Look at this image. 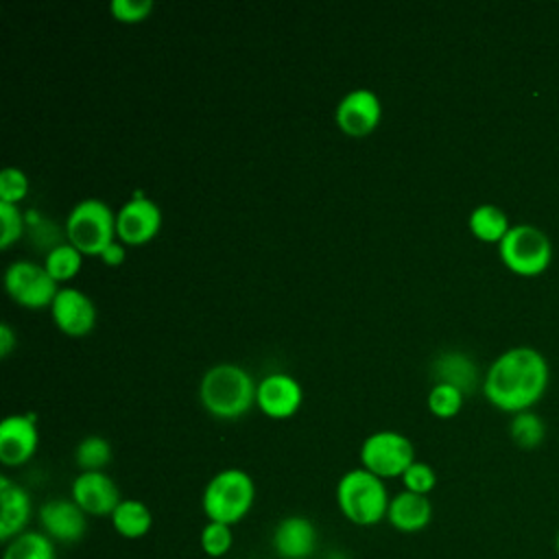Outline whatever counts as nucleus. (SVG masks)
I'll return each instance as SVG.
<instances>
[{"mask_svg":"<svg viewBox=\"0 0 559 559\" xmlns=\"http://www.w3.org/2000/svg\"><path fill=\"white\" fill-rule=\"evenodd\" d=\"M548 362L544 354L528 345L504 349L487 369L483 393L500 411L522 413L531 411L542 400L548 386Z\"/></svg>","mask_w":559,"mask_h":559,"instance_id":"nucleus-1","label":"nucleus"},{"mask_svg":"<svg viewBox=\"0 0 559 559\" xmlns=\"http://www.w3.org/2000/svg\"><path fill=\"white\" fill-rule=\"evenodd\" d=\"M258 382L236 362L212 365L199 382L203 408L218 419H238L255 404Z\"/></svg>","mask_w":559,"mask_h":559,"instance_id":"nucleus-2","label":"nucleus"},{"mask_svg":"<svg viewBox=\"0 0 559 559\" xmlns=\"http://www.w3.org/2000/svg\"><path fill=\"white\" fill-rule=\"evenodd\" d=\"M389 491L382 478L367 472L365 467H354L338 478L336 504L345 520L356 526H373L386 518Z\"/></svg>","mask_w":559,"mask_h":559,"instance_id":"nucleus-3","label":"nucleus"},{"mask_svg":"<svg viewBox=\"0 0 559 559\" xmlns=\"http://www.w3.org/2000/svg\"><path fill=\"white\" fill-rule=\"evenodd\" d=\"M255 485L253 478L240 467H227L216 472L201 496V507L207 522H221L227 526L238 524L253 507Z\"/></svg>","mask_w":559,"mask_h":559,"instance_id":"nucleus-4","label":"nucleus"},{"mask_svg":"<svg viewBox=\"0 0 559 559\" xmlns=\"http://www.w3.org/2000/svg\"><path fill=\"white\" fill-rule=\"evenodd\" d=\"M66 240L83 255H100L116 240V212L103 199H81L66 218Z\"/></svg>","mask_w":559,"mask_h":559,"instance_id":"nucleus-5","label":"nucleus"},{"mask_svg":"<svg viewBox=\"0 0 559 559\" xmlns=\"http://www.w3.org/2000/svg\"><path fill=\"white\" fill-rule=\"evenodd\" d=\"M500 260L518 275H539L550 266L552 242L544 229L531 223L511 225L507 236L498 245Z\"/></svg>","mask_w":559,"mask_h":559,"instance_id":"nucleus-6","label":"nucleus"},{"mask_svg":"<svg viewBox=\"0 0 559 559\" xmlns=\"http://www.w3.org/2000/svg\"><path fill=\"white\" fill-rule=\"evenodd\" d=\"M417 461L411 439L397 430L371 432L360 445V467L378 478H402L408 465Z\"/></svg>","mask_w":559,"mask_h":559,"instance_id":"nucleus-7","label":"nucleus"},{"mask_svg":"<svg viewBox=\"0 0 559 559\" xmlns=\"http://www.w3.org/2000/svg\"><path fill=\"white\" fill-rule=\"evenodd\" d=\"M4 288L13 301L26 308L52 306L59 288L57 282L48 275L44 264L31 260H15L4 271Z\"/></svg>","mask_w":559,"mask_h":559,"instance_id":"nucleus-8","label":"nucleus"},{"mask_svg":"<svg viewBox=\"0 0 559 559\" xmlns=\"http://www.w3.org/2000/svg\"><path fill=\"white\" fill-rule=\"evenodd\" d=\"M162 227L159 205L140 190L116 212V238L127 247L146 245Z\"/></svg>","mask_w":559,"mask_h":559,"instance_id":"nucleus-9","label":"nucleus"},{"mask_svg":"<svg viewBox=\"0 0 559 559\" xmlns=\"http://www.w3.org/2000/svg\"><path fill=\"white\" fill-rule=\"evenodd\" d=\"M382 118V103L373 90L356 87L347 92L336 109L334 120L338 129L349 138H365L369 135Z\"/></svg>","mask_w":559,"mask_h":559,"instance_id":"nucleus-10","label":"nucleus"},{"mask_svg":"<svg viewBox=\"0 0 559 559\" xmlns=\"http://www.w3.org/2000/svg\"><path fill=\"white\" fill-rule=\"evenodd\" d=\"M39 445L37 417L28 415H7L0 421V461L7 467H20L33 459Z\"/></svg>","mask_w":559,"mask_h":559,"instance_id":"nucleus-11","label":"nucleus"},{"mask_svg":"<svg viewBox=\"0 0 559 559\" xmlns=\"http://www.w3.org/2000/svg\"><path fill=\"white\" fill-rule=\"evenodd\" d=\"M50 314L55 325L68 336H85L96 325V306L92 297L74 286L59 288Z\"/></svg>","mask_w":559,"mask_h":559,"instance_id":"nucleus-12","label":"nucleus"},{"mask_svg":"<svg viewBox=\"0 0 559 559\" xmlns=\"http://www.w3.org/2000/svg\"><path fill=\"white\" fill-rule=\"evenodd\" d=\"M70 498L85 511V515L103 518L120 504V491L114 478L105 472H81L70 487Z\"/></svg>","mask_w":559,"mask_h":559,"instance_id":"nucleus-13","label":"nucleus"},{"mask_svg":"<svg viewBox=\"0 0 559 559\" xmlns=\"http://www.w3.org/2000/svg\"><path fill=\"white\" fill-rule=\"evenodd\" d=\"M41 531L61 544L81 542L87 533V515L72 498H52L39 507Z\"/></svg>","mask_w":559,"mask_h":559,"instance_id":"nucleus-14","label":"nucleus"},{"mask_svg":"<svg viewBox=\"0 0 559 559\" xmlns=\"http://www.w3.org/2000/svg\"><path fill=\"white\" fill-rule=\"evenodd\" d=\"M301 384L288 373H269L258 382L255 406L273 419H286L301 406Z\"/></svg>","mask_w":559,"mask_h":559,"instance_id":"nucleus-15","label":"nucleus"},{"mask_svg":"<svg viewBox=\"0 0 559 559\" xmlns=\"http://www.w3.org/2000/svg\"><path fill=\"white\" fill-rule=\"evenodd\" d=\"M271 544L282 559H308L317 548V526L304 515H288L273 528Z\"/></svg>","mask_w":559,"mask_h":559,"instance_id":"nucleus-16","label":"nucleus"},{"mask_svg":"<svg viewBox=\"0 0 559 559\" xmlns=\"http://www.w3.org/2000/svg\"><path fill=\"white\" fill-rule=\"evenodd\" d=\"M31 496L24 487L0 476V539L7 544L26 531L31 520Z\"/></svg>","mask_w":559,"mask_h":559,"instance_id":"nucleus-17","label":"nucleus"},{"mask_svg":"<svg viewBox=\"0 0 559 559\" xmlns=\"http://www.w3.org/2000/svg\"><path fill=\"white\" fill-rule=\"evenodd\" d=\"M432 520V502L428 496L413 491H400L391 498L386 522L400 533H419Z\"/></svg>","mask_w":559,"mask_h":559,"instance_id":"nucleus-18","label":"nucleus"},{"mask_svg":"<svg viewBox=\"0 0 559 559\" xmlns=\"http://www.w3.org/2000/svg\"><path fill=\"white\" fill-rule=\"evenodd\" d=\"M432 376L441 384H452L465 395L478 384L476 365L463 352H441L432 362Z\"/></svg>","mask_w":559,"mask_h":559,"instance_id":"nucleus-19","label":"nucleus"},{"mask_svg":"<svg viewBox=\"0 0 559 559\" xmlns=\"http://www.w3.org/2000/svg\"><path fill=\"white\" fill-rule=\"evenodd\" d=\"M111 526L124 539H140L151 531L153 513L142 500L122 498L111 513Z\"/></svg>","mask_w":559,"mask_h":559,"instance_id":"nucleus-20","label":"nucleus"},{"mask_svg":"<svg viewBox=\"0 0 559 559\" xmlns=\"http://www.w3.org/2000/svg\"><path fill=\"white\" fill-rule=\"evenodd\" d=\"M469 231L483 240V242H496L500 245V240L507 236V231L511 229L509 216L502 207L493 205V203H480L472 210L469 218H467Z\"/></svg>","mask_w":559,"mask_h":559,"instance_id":"nucleus-21","label":"nucleus"},{"mask_svg":"<svg viewBox=\"0 0 559 559\" xmlns=\"http://www.w3.org/2000/svg\"><path fill=\"white\" fill-rule=\"evenodd\" d=\"M2 559H57L55 542L44 531H24L7 542Z\"/></svg>","mask_w":559,"mask_h":559,"instance_id":"nucleus-22","label":"nucleus"},{"mask_svg":"<svg viewBox=\"0 0 559 559\" xmlns=\"http://www.w3.org/2000/svg\"><path fill=\"white\" fill-rule=\"evenodd\" d=\"M81 264H83V253L68 240L44 255V266L57 284L72 280L81 271Z\"/></svg>","mask_w":559,"mask_h":559,"instance_id":"nucleus-23","label":"nucleus"},{"mask_svg":"<svg viewBox=\"0 0 559 559\" xmlns=\"http://www.w3.org/2000/svg\"><path fill=\"white\" fill-rule=\"evenodd\" d=\"M74 461L81 472H103L111 461V445L100 435H87L74 450Z\"/></svg>","mask_w":559,"mask_h":559,"instance_id":"nucleus-24","label":"nucleus"},{"mask_svg":"<svg viewBox=\"0 0 559 559\" xmlns=\"http://www.w3.org/2000/svg\"><path fill=\"white\" fill-rule=\"evenodd\" d=\"M509 435L515 445H520L524 450H533L544 441L546 424L533 411H522V413L513 415V419L509 424Z\"/></svg>","mask_w":559,"mask_h":559,"instance_id":"nucleus-25","label":"nucleus"},{"mask_svg":"<svg viewBox=\"0 0 559 559\" xmlns=\"http://www.w3.org/2000/svg\"><path fill=\"white\" fill-rule=\"evenodd\" d=\"M463 397H465V393L459 391L456 386L435 382L432 389L428 391V408L432 415H437L441 419H450L461 411Z\"/></svg>","mask_w":559,"mask_h":559,"instance_id":"nucleus-26","label":"nucleus"},{"mask_svg":"<svg viewBox=\"0 0 559 559\" xmlns=\"http://www.w3.org/2000/svg\"><path fill=\"white\" fill-rule=\"evenodd\" d=\"M199 544H201V550H203L207 557H212V559L225 557V555L231 550V544H234L231 526L221 524V522H207V524L201 528Z\"/></svg>","mask_w":559,"mask_h":559,"instance_id":"nucleus-27","label":"nucleus"},{"mask_svg":"<svg viewBox=\"0 0 559 559\" xmlns=\"http://www.w3.org/2000/svg\"><path fill=\"white\" fill-rule=\"evenodd\" d=\"M24 218H26V231H28L31 240L37 242L39 247H44L46 253L66 242L63 236L59 234L57 225L50 223V221H46L37 210L31 207L28 212H24Z\"/></svg>","mask_w":559,"mask_h":559,"instance_id":"nucleus-28","label":"nucleus"},{"mask_svg":"<svg viewBox=\"0 0 559 559\" xmlns=\"http://www.w3.org/2000/svg\"><path fill=\"white\" fill-rule=\"evenodd\" d=\"M0 247L9 249L22 234L26 231V218L24 212L13 203L0 201Z\"/></svg>","mask_w":559,"mask_h":559,"instance_id":"nucleus-29","label":"nucleus"},{"mask_svg":"<svg viewBox=\"0 0 559 559\" xmlns=\"http://www.w3.org/2000/svg\"><path fill=\"white\" fill-rule=\"evenodd\" d=\"M28 192V177L17 166L0 170V201L17 205Z\"/></svg>","mask_w":559,"mask_h":559,"instance_id":"nucleus-30","label":"nucleus"},{"mask_svg":"<svg viewBox=\"0 0 559 559\" xmlns=\"http://www.w3.org/2000/svg\"><path fill=\"white\" fill-rule=\"evenodd\" d=\"M402 483H404L406 491L428 496L437 485V474H435L432 465H428L424 461H413L408 465V469L402 474Z\"/></svg>","mask_w":559,"mask_h":559,"instance_id":"nucleus-31","label":"nucleus"},{"mask_svg":"<svg viewBox=\"0 0 559 559\" xmlns=\"http://www.w3.org/2000/svg\"><path fill=\"white\" fill-rule=\"evenodd\" d=\"M109 9L118 22L135 24L148 17V13L153 11V2L151 0H111Z\"/></svg>","mask_w":559,"mask_h":559,"instance_id":"nucleus-32","label":"nucleus"},{"mask_svg":"<svg viewBox=\"0 0 559 559\" xmlns=\"http://www.w3.org/2000/svg\"><path fill=\"white\" fill-rule=\"evenodd\" d=\"M98 258H100L103 264H107V266H120V264L124 262V258H127V249H124V245H122L120 240H114Z\"/></svg>","mask_w":559,"mask_h":559,"instance_id":"nucleus-33","label":"nucleus"},{"mask_svg":"<svg viewBox=\"0 0 559 559\" xmlns=\"http://www.w3.org/2000/svg\"><path fill=\"white\" fill-rule=\"evenodd\" d=\"M15 343H17V338H15L13 328L7 321H2L0 323V358H7L15 349Z\"/></svg>","mask_w":559,"mask_h":559,"instance_id":"nucleus-34","label":"nucleus"},{"mask_svg":"<svg viewBox=\"0 0 559 559\" xmlns=\"http://www.w3.org/2000/svg\"><path fill=\"white\" fill-rule=\"evenodd\" d=\"M555 548H557V555H559V531H557V535H555Z\"/></svg>","mask_w":559,"mask_h":559,"instance_id":"nucleus-35","label":"nucleus"}]
</instances>
